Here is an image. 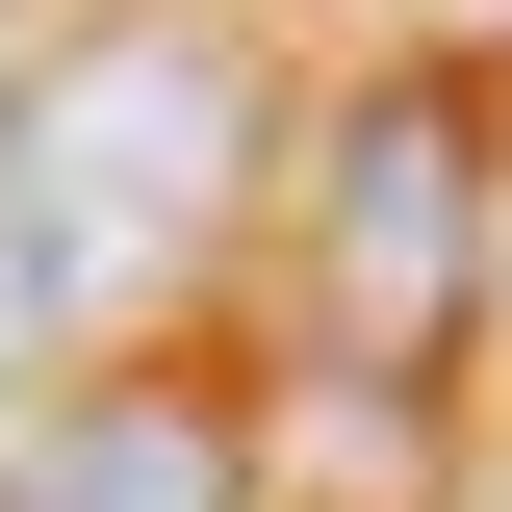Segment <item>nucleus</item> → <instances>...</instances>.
<instances>
[{
	"label": "nucleus",
	"instance_id": "1",
	"mask_svg": "<svg viewBox=\"0 0 512 512\" xmlns=\"http://www.w3.org/2000/svg\"><path fill=\"white\" fill-rule=\"evenodd\" d=\"M0 205H26L52 333L180 308L205 256H231V205H256V77L205 52V26H77V52L0 103Z\"/></svg>",
	"mask_w": 512,
	"mask_h": 512
},
{
	"label": "nucleus",
	"instance_id": "2",
	"mask_svg": "<svg viewBox=\"0 0 512 512\" xmlns=\"http://www.w3.org/2000/svg\"><path fill=\"white\" fill-rule=\"evenodd\" d=\"M282 282H308V359L410 410L461 359V308H487V103L461 77H359L308 128V180H282Z\"/></svg>",
	"mask_w": 512,
	"mask_h": 512
},
{
	"label": "nucleus",
	"instance_id": "3",
	"mask_svg": "<svg viewBox=\"0 0 512 512\" xmlns=\"http://www.w3.org/2000/svg\"><path fill=\"white\" fill-rule=\"evenodd\" d=\"M231 487H256V436H231L205 359H103L77 410L0 436V512H231Z\"/></svg>",
	"mask_w": 512,
	"mask_h": 512
},
{
	"label": "nucleus",
	"instance_id": "4",
	"mask_svg": "<svg viewBox=\"0 0 512 512\" xmlns=\"http://www.w3.org/2000/svg\"><path fill=\"white\" fill-rule=\"evenodd\" d=\"M26 359H52V282H26V205H0V436H26Z\"/></svg>",
	"mask_w": 512,
	"mask_h": 512
},
{
	"label": "nucleus",
	"instance_id": "5",
	"mask_svg": "<svg viewBox=\"0 0 512 512\" xmlns=\"http://www.w3.org/2000/svg\"><path fill=\"white\" fill-rule=\"evenodd\" d=\"M0 26H26V0H0Z\"/></svg>",
	"mask_w": 512,
	"mask_h": 512
}]
</instances>
